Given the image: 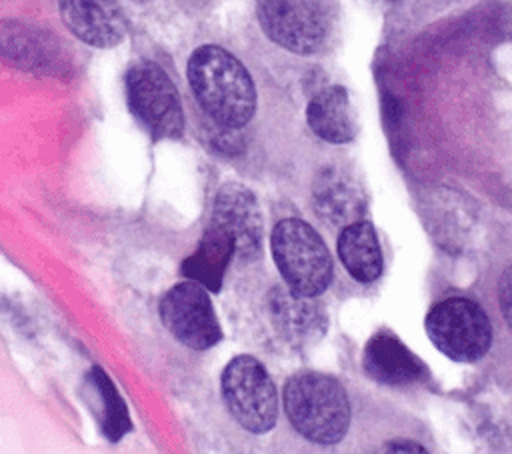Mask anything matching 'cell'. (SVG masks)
<instances>
[{
    "label": "cell",
    "mask_w": 512,
    "mask_h": 454,
    "mask_svg": "<svg viewBox=\"0 0 512 454\" xmlns=\"http://www.w3.org/2000/svg\"><path fill=\"white\" fill-rule=\"evenodd\" d=\"M188 80L208 116L224 128L244 126L256 110V90L248 70L224 48L206 44L188 60Z\"/></svg>",
    "instance_id": "cell-1"
},
{
    "label": "cell",
    "mask_w": 512,
    "mask_h": 454,
    "mask_svg": "<svg viewBox=\"0 0 512 454\" xmlns=\"http://www.w3.org/2000/svg\"><path fill=\"white\" fill-rule=\"evenodd\" d=\"M284 410L298 434L316 444H336L350 424L342 384L320 372H298L284 386Z\"/></svg>",
    "instance_id": "cell-2"
},
{
    "label": "cell",
    "mask_w": 512,
    "mask_h": 454,
    "mask_svg": "<svg viewBox=\"0 0 512 454\" xmlns=\"http://www.w3.org/2000/svg\"><path fill=\"white\" fill-rule=\"evenodd\" d=\"M274 262L288 288L302 296H318L332 280V258L318 232L298 220H280L270 238Z\"/></svg>",
    "instance_id": "cell-3"
},
{
    "label": "cell",
    "mask_w": 512,
    "mask_h": 454,
    "mask_svg": "<svg viewBox=\"0 0 512 454\" xmlns=\"http://www.w3.org/2000/svg\"><path fill=\"white\" fill-rule=\"evenodd\" d=\"M222 398L230 416L248 432L264 434L276 424L278 394L266 368L252 356H236L222 372Z\"/></svg>",
    "instance_id": "cell-4"
},
{
    "label": "cell",
    "mask_w": 512,
    "mask_h": 454,
    "mask_svg": "<svg viewBox=\"0 0 512 454\" xmlns=\"http://www.w3.org/2000/svg\"><path fill=\"white\" fill-rule=\"evenodd\" d=\"M430 342L456 362L480 360L492 342V326L484 310L468 298H448L426 316Z\"/></svg>",
    "instance_id": "cell-5"
},
{
    "label": "cell",
    "mask_w": 512,
    "mask_h": 454,
    "mask_svg": "<svg viewBox=\"0 0 512 454\" xmlns=\"http://www.w3.org/2000/svg\"><path fill=\"white\" fill-rule=\"evenodd\" d=\"M126 94L134 116L154 138H178L184 132L178 92L154 62H138L128 70Z\"/></svg>",
    "instance_id": "cell-6"
},
{
    "label": "cell",
    "mask_w": 512,
    "mask_h": 454,
    "mask_svg": "<svg viewBox=\"0 0 512 454\" xmlns=\"http://www.w3.org/2000/svg\"><path fill=\"white\" fill-rule=\"evenodd\" d=\"M262 30L278 46L296 52H318L328 36V16L318 0H258Z\"/></svg>",
    "instance_id": "cell-7"
},
{
    "label": "cell",
    "mask_w": 512,
    "mask_h": 454,
    "mask_svg": "<svg viewBox=\"0 0 512 454\" xmlns=\"http://www.w3.org/2000/svg\"><path fill=\"white\" fill-rule=\"evenodd\" d=\"M160 316L172 336L194 350H206L222 336L206 288L192 280L180 282L164 294Z\"/></svg>",
    "instance_id": "cell-8"
},
{
    "label": "cell",
    "mask_w": 512,
    "mask_h": 454,
    "mask_svg": "<svg viewBox=\"0 0 512 454\" xmlns=\"http://www.w3.org/2000/svg\"><path fill=\"white\" fill-rule=\"evenodd\" d=\"M234 240L236 254L254 258L262 248V218L254 194L240 184H226L214 202L212 222Z\"/></svg>",
    "instance_id": "cell-9"
},
{
    "label": "cell",
    "mask_w": 512,
    "mask_h": 454,
    "mask_svg": "<svg viewBox=\"0 0 512 454\" xmlns=\"http://www.w3.org/2000/svg\"><path fill=\"white\" fill-rule=\"evenodd\" d=\"M64 24L86 44L112 48L126 36V18L116 0H58Z\"/></svg>",
    "instance_id": "cell-10"
},
{
    "label": "cell",
    "mask_w": 512,
    "mask_h": 454,
    "mask_svg": "<svg viewBox=\"0 0 512 454\" xmlns=\"http://www.w3.org/2000/svg\"><path fill=\"white\" fill-rule=\"evenodd\" d=\"M314 208L330 226H350L366 214L362 186L340 168H324L314 182Z\"/></svg>",
    "instance_id": "cell-11"
},
{
    "label": "cell",
    "mask_w": 512,
    "mask_h": 454,
    "mask_svg": "<svg viewBox=\"0 0 512 454\" xmlns=\"http://www.w3.org/2000/svg\"><path fill=\"white\" fill-rule=\"evenodd\" d=\"M364 370L370 378L382 384H410L416 382L424 366L422 362L392 334L376 332L364 348Z\"/></svg>",
    "instance_id": "cell-12"
},
{
    "label": "cell",
    "mask_w": 512,
    "mask_h": 454,
    "mask_svg": "<svg viewBox=\"0 0 512 454\" xmlns=\"http://www.w3.org/2000/svg\"><path fill=\"white\" fill-rule=\"evenodd\" d=\"M270 310L278 330L290 340H314L326 330L322 306L312 296L296 294L290 288H274L270 292Z\"/></svg>",
    "instance_id": "cell-13"
},
{
    "label": "cell",
    "mask_w": 512,
    "mask_h": 454,
    "mask_svg": "<svg viewBox=\"0 0 512 454\" xmlns=\"http://www.w3.org/2000/svg\"><path fill=\"white\" fill-rule=\"evenodd\" d=\"M312 132L332 144L350 142L356 134V118L350 98L342 86H328L312 96L306 108Z\"/></svg>",
    "instance_id": "cell-14"
},
{
    "label": "cell",
    "mask_w": 512,
    "mask_h": 454,
    "mask_svg": "<svg viewBox=\"0 0 512 454\" xmlns=\"http://www.w3.org/2000/svg\"><path fill=\"white\" fill-rule=\"evenodd\" d=\"M236 252L234 240L228 232L222 228L210 224L194 250L184 262H182V272L192 280L198 282L200 286L218 292L222 286L224 272L230 264L232 254Z\"/></svg>",
    "instance_id": "cell-15"
},
{
    "label": "cell",
    "mask_w": 512,
    "mask_h": 454,
    "mask_svg": "<svg viewBox=\"0 0 512 454\" xmlns=\"http://www.w3.org/2000/svg\"><path fill=\"white\" fill-rule=\"evenodd\" d=\"M338 256L348 274L358 282H374L382 274L380 244L372 224L366 220L342 228Z\"/></svg>",
    "instance_id": "cell-16"
},
{
    "label": "cell",
    "mask_w": 512,
    "mask_h": 454,
    "mask_svg": "<svg viewBox=\"0 0 512 454\" xmlns=\"http://www.w3.org/2000/svg\"><path fill=\"white\" fill-rule=\"evenodd\" d=\"M94 378H96V384L102 392V400L106 404V422H104V430L108 434V438L112 440H118L122 438V434L130 428L128 424V418H126V410L120 402V398L116 396V390L112 388L110 380L106 378L104 372H100L98 368L94 370Z\"/></svg>",
    "instance_id": "cell-17"
},
{
    "label": "cell",
    "mask_w": 512,
    "mask_h": 454,
    "mask_svg": "<svg viewBox=\"0 0 512 454\" xmlns=\"http://www.w3.org/2000/svg\"><path fill=\"white\" fill-rule=\"evenodd\" d=\"M498 300L506 324L512 328V264L504 270L498 284Z\"/></svg>",
    "instance_id": "cell-18"
},
{
    "label": "cell",
    "mask_w": 512,
    "mask_h": 454,
    "mask_svg": "<svg viewBox=\"0 0 512 454\" xmlns=\"http://www.w3.org/2000/svg\"><path fill=\"white\" fill-rule=\"evenodd\" d=\"M374 454H428L424 446L412 440H390L382 444Z\"/></svg>",
    "instance_id": "cell-19"
}]
</instances>
